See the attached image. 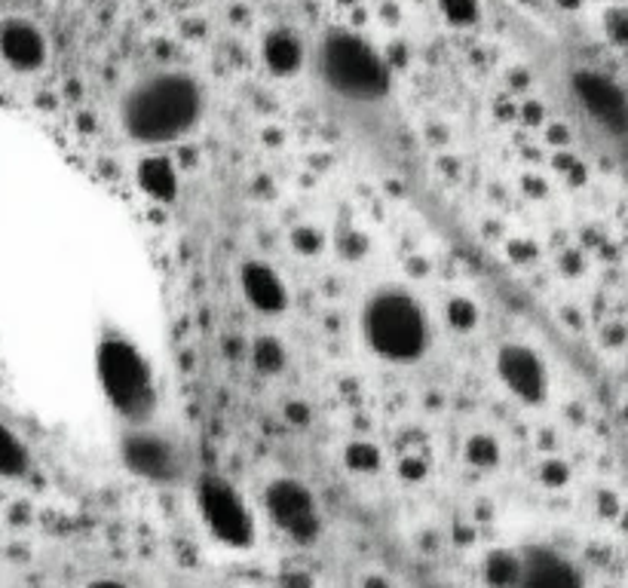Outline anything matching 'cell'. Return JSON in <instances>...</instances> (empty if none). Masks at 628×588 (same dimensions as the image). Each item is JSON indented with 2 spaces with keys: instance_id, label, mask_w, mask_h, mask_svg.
Masks as SVG:
<instances>
[{
  "instance_id": "obj_17",
  "label": "cell",
  "mask_w": 628,
  "mask_h": 588,
  "mask_svg": "<svg viewBox=\"0 0 628 588\" xmlns=\"http://www.w3.org/2000/svg\"><path fill=\"white\" fill-rule=\"evenodd\" d=\"M439 10H442L444 19H448L451 25H458V29H470V25H475V22L482 19L478 0H439Z\"/></svg>"
},
{
  "instance_id": "obj_22",
  "label": "cell",
  "mask_w": 628,
  "mask_h": 588,
  "mask_svg": "<svg viewBox=\"0 0 628 588\" xmlns=\"http://www.w3.org/2000/svg\"><path fill=\"white\" fill-rule=\"evenodd\" d=\"M341 3H353V0H341Z\"/></svg>"
},
{
  "instance_id": "obj_18",
  "label": "cell",
  "mask_w": 628,
  "mask_h": 588,
  "mask_svg": "<svg viewBox=\"0 0 628 588\" xmlns=\"http://www.w3.org/2000/svg\"><path fill=\"white\" fill-rule=\"evenodd\" d=\"M255 359H257V368H264V371H279L283 368V362H286V353H283V346L276 344V341H257L255 346Z\"/></svg>"
},
{
  "instance_id": "obj_11",
  "label": "cell",
  "mask_w": 628,
  "mask_h": 588,
  "mask_svg": "<svg viewBox=\"0 0 628 588\" xmlns=\"http://www.w3.org/2000/svg\"><path fill=\"white\" fill-rule=\"evenodd\" d=\"M518 588H586V583L573 561L558 555L555 548L537 545L521 555Z\"/></svg>"
},
{
  "instance_id": "obj_7",
  "label": "cell",
  "mask_w": 628,
  "mask_h": 588,
  "mask_svg": "<svg viewBox=\"0 0 628 588\" xmlns=\"http://www.w3.org/2000/svg\"><path fill=\"white\" fill-rule=\"evenodd\" d=\"M267 512L276 528H283L300 543L313 540L319 533V509L313 493L295 478H276L267 488Z\"/></svg>"
},
{
  "instance_id": "obj_14",
  "label": "cell",
  "mask_w": 628,
  "mask_h": 588,
  "mask_svg": "<svg viewBox=\"0 0 628 588\" xmlns=\"http://www.w3.org/2000/svg\"><path fill=\"white\" fill-rule=\"evenodd\" d=\"M139 187L151 200L172 202L178 193V173L172 166V159L151 154L139 163Z\"/></svg>"
},
{
  "instance_id": "obj_3",
  "label": "cell",
  "mask_w": 628,
  "mask_h": 588,
  "mask_svg": "<svg viewBox=\"0 0 628 588\" xmlns=\"http://www.w3.org/2000/svg\"><path fill=\"white\" fill-rule=\"evenodd\" d=\"M96 377L108 404L129 423H144L157 408V377L139 346L123 334H104L96 346Z\"/></svg>"
},
{
  "instance_id": "obj_19",
  "label": "cell",
  "mask_w": 628,
  "mask_h": 588,
  "mask_svg": "<svg viewBox=\"0 0 628 588\" xmlns=\"http://www.w3.org/2000/svg\"><path fill=\"white\" fill-rule=\"evenodd\" d=\"M607 31H610L616 44L628 46V10H614L607 15Z\"/></svg>"
},
{
  "instance_id": "obj_13",
  "label": "cell",
  "mask_w": 628,
  "mask_h": 588,
  "mask_svg": "<svg viewBox=\"0 0 628 588\" xmlns=\"http://www.w3.org/2000/svg\"><path fill=\"white\" fill-rule=\"evenodd\" d=\"M261 58H264V65L276 77H291L304 65V44H300V37L295 31L273 29L264 37V44H261Z\"/></svg>"
},
{
  "instance_id": "obj_10",
  "label": "cell",
  "mask_w": 628,
  "mask_h": 588,
  "mask_svg": "<svg viewBox=\"0 0 628 588\" xmlns=\"http://www.w3.org/2000/svg\"><path fill=\"white\" fill-rule=\"evenodd\" d=\"M0 58L19 74L41 71L49 58V44L41 25L25 15L0 19Z\"/></svg>"
},
{
  "instance_id": "obj_15",
  "label": "cell",
  "mask_w": 628,
  "mask_h": 588,
  "mask_svg": "<svg viewBox=\"0 0 628 588\" xmlns=\"http://www.w3.org/2000/svg\"><path fill=\"white\" fill-rule=\"evenodd\" d=\"M29 469V445L7 423H0V478H22Z\"/></svg>"
},
{
  "instance_id": "obj_16",
  "label": "cell",
  "mask_w": 628,
  "mask_h": 588,
  "mask_svg": "<svg viewBox=\"0 0 628 588\" xmlns=\"http://www.w3.org/2000/svg\"><path fill=\"white\" fill-rule=\"evenodd\" d=\"M485 576L494 588H518L521 558H518V555H509V552H497V555H491V561H487Z\"/></svg>"
},
{
  "instance_id": "obj_9",
  "label": "cell",
  "mask_w": 628,
  "mask_h": 588,
  "mask_svg": "<svg viewBox=\"0 0 628 588\" xmlns=\"http://www.w3.org/2000/svg\"><path fill=\"white\" fill-rule=\"evenodd\" d=\"M573 92L586 108V114L598 120L604 130L616 132V135L628 132V96L610 77L595 71H576L573 74Z\"/></svg>"
},
{
  "instance_id": "obj_6",
  "label": "cell",
  "mask_w": 628,
  "mask_h": 588,
  "mask_svg": "<svg viewBox=\"0 0 628 588\" xmlns=\"http://www.w3.org/2000/svg\"><path fill=\"white\" fill-rule=\"evenodd\" d=\"M120 457L126 469L147 481H178L185 473V457L181 447L172 442L169 435L157 430H147L144 423H132V430L123 432L120 439Z\"/></svg>"
},
{
  "instance_id": "obj_4",
  "label": "cell",
  "mask_w": 628,
  "mask_h": 588,
  "mask_svg": "<svg viewBox=\"0 0 628 588\" xmlns=\"http://www.w3.org/2000/svg\"><path fill=\"white\" fill-rule=\"evenodd\" d=\"M319 74L331 92L353 101H381L389 92V68L365 37L331 31L319 46Z\"/></svg>"
},
{
  "instance_id": "obj_20",
  "label": "cell",
  "mask_w": 628,
  "mask_h": 588,
  "mask_svg": "<svg viewBox=\"0 0 628 588\" xmlns=\"http://www.w3.org/2000/svg\"><path fill=\"white\" fill-rule=\"evenodd\" d=\"M89 588H126L123 583H114V579H99V583H92Z\"/></svg>"
},
{
  "instance_id": "obj_21",
  "label": "cell",
  "mask_w": 628,
  "mask_h": 588,
  "mask_svg": "<svg viewBox=\"0 0 628 588\" xmlns=\"http://www.w3.org/2000/svg\"><path fill=\"white\" fill-rule=\"evenodd\" d=\"M558 3H561V7H564V10H576V7H580V3H583V0H558Z\"/></svg>"
},
{
  "instance_id": "obj_12",
  "label": "cell",
  "mask_w": 628,
  "mask_h": 588,
  "mask_svg": "<svg viewBox=\"0 0 628 588\" xmlns=\"http://www.w3.org/2000/svg\"><path fill=\"white\" fill-rule=\"evenodd\" d=\"M240 288L245 303L264 317H276L288 307V288L283 276L264 260H245L240 267Z\"/></svg>"
},
{
  "instance_id": "obj_8",
  "label": "cell",
  "mask_w": 628,
  "mask_h": 588,
  "mask_svg": "<svg viewBox=\"0 0 628 588\" xmlns=\"http://www.w3.org/2000/svg\"><path fill=\"white\" fill-rule=\"evenodd\" d=\"M497 374L503 387L513 392L518 402L543 404L549 396V371L543 359L525 344H503L497 353Z\"/></svg>"
},
{
  "instance_id": "obj_2",
  "label": "cell",
  "mask_w": 628,
  "mask_h": 588,
  "mask_svg": "<svg viewBox=\"0 0 628 588\" xmlns=\"http://www.w3.org/2000/svg\"><path fill=\"white\" fill-rule=\"evenodd\" d=\"M362 337L377 359L415 365L429 350V317L408 288H377L362 307Z\"/></svg>"
},
{
  "instance_id": "obj_5",
  "label": "cell",
  "mask_w": 628,
  "mask_h": 588,
  "mask_svg": "<svg viewBox=\"0 0 628 588\" xmlns=\"http://www.w3.org/2000/svg\"><path fill=\"white\" fill-rule=\"evenodd\" d=\"M197 509L214 540L233 548H245L255 540V518L240 490L218 475H202L197 485Z\"/></svg>"
},
{
  "instance_id": "obj_1",
  "label": "cell",
  "mask_w": 628,
  "mask_h": 588,
  "mask_svg": "<svg viewBox=\"0 0 628 588\" xmlns=\"http://www.w3.org/2000/svg\"><path fill=\"white\" fill-rule=\"evenodd\" d=\"M202 108V87L185 71H159L139 80L120 104V123L132 142L172 144L197 130Z\"/></svg>"
}]
</instances>
